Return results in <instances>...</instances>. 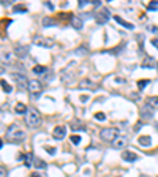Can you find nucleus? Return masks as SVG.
<instances>
[{"instance_id":"obj_1","label":"nucleus","mask_w":158,"mask_h":177,"mask_svg":"<svg viewBox=\"0 0 158 177\" xmlns=\"http://www.w3.org/2000/svg\"><path fill=\"white\" fill-rule=\"evenodd\" d=\"M6 139L10 142H14V144H21L24 139H25V131L22 128H19L17 125H11L10 128L6 130Z\"/></svg>"},{"instance_id":"obj_2","label":"nucleus","mask_w":158,"mask_h":177,"mask_svg":"<svg viewBox=\"0 0 158 177\" xmlns=\"http://www.w3.org/2000/svg\"><path fill=\"white\" fill-rule=\"evenodd\" d=\"M25 124L29 128H38L41 125V116L35 108H29L25 114Z\"/></svg>"},{"instance_id":"obj_3","label":"nucleus","mask_w":158,"mask_h":177,"mask_svg":"<svg viewBox=\"0 0 158 177\" xmlns=\"http://www.w3.org/2000/svg\"><path fill=\"white\" fill-rule=\"evenodd\" d=\"M117 136H119V130L117 128H103L100 131V138L103 139V141H111L112 142Z\"/></svg>"},{"instance_id":"obj_4","label":"nucleus","mask_w":158,"mask_h":177,"mask_svg":"<svg viewBox=\"0 0 158 177\" xmlns=\"http://www.w3.org/2000/svg\"><path fill=\"white\" fill-rule=\"evenodd\" d=\"M13 81L16 84V87L19 90H29V81H27V78L24 76V74L21 73H13Z\"/></svg>"},{"instance_id":"obj_5","label":"nucleus","mask_w":158,"mask_h":177,"mask_svg":"<svg viewBox=\"0 0 158 177\" xmlns=\"http://www.w3.org/2000/svg\"><path fill=\"white\" fill-rule=\"evenodd\" d=\"M95 19H97L98 24H106L111 19V14H109V11L106 10V8H101V10H98L95 13Z\"/></svg>"},{"instance_id":"obj_6","label":"nucleus","mask_w":158,"mask_h":177,"mask_svg":"<svg viewBox=\"0 0 158 177\" xmlns=\"http://www.w3.org/2000/svg\"><path fill=\"white\" fill-rule=\"evenodd\" d=\"M152 117H153V108L149 103L142 105L141 106V119L144 120V122H147V120H150Z\"/></svg>"},{"instance_id":"obj_7","label":"nucleus","mask_w":158,"mask_h":177,"mask_svg":"<svg viewBox=\"0 0 158 177\" xmlns=\"http://www.w3.org/2000/svg\"><path fill=\"white\" fill-rule=\"evenodd\" d=\"M127 142H128V139H127V136H122V135H119L112 142H111V146H112V149H123L125 146H127Z\"/></svg>"},{"instance_id":"obj_8","label":"nucleus","mask_w":158,"mask_h":177,"mask_svg":"<svg viewBox=\"0 0 158 177\" xmlns=\"http://www.w3.org/2000/svg\"><path fill=\"white\" fill-rule=\"evenodd\" d=\"M29 92L30 94H41V82L38 81V79H32V81H29Z\"/></svg>"},{"instance_id":"obj_9","label":"nucleus","mask_w":158,"mask_h":177,"mask_svg":"<svg viewBox=\"0 0 158 177\" xmlns=\"http://www.w3.org/2000/svg\"><path fill=\"white\" fill-rule=\"evenodd\" d=\"M52 136H54L55 139H63L65 136H67V127H65V125L55 127L54 131H52Z\"/></svg>"},{"instance_id":"obj_10","label":"nucleus","mask_w":158,"mask_h":177,"mask_svg":"<svg viewBox=\"0 0 158 177\" xmlns=\"http://www.w3.org/2000/svg\"><path fill=\"white\" fill-rule=\"evenodd\" d=\"M13 54L17 59H24V57H27V54H29V48H25V46H16Z\"/></svg>"},{"instance_id":"obj_11","label":"nucleus","mask_w":158,"mask_h":177,"mask_svg":"<svg viewBox=\"0 0 158 177\" xmlns=\"http://www.w3.org/2000/svg\"><path fill=\"white\" fill-rule=\"evenodd\" d=\"M35 44L43 46V48H51L54 43L51 40H48V38H43V36H36V38H35Z\"/></svg>"},{"instance_id":"obj_12","label":"nucleus","mask_w":158,"mask_h":177,"mask_svg":"<svg viewBox=\"0 0 158 177\" xmlns=\"http://www.w3.org/2000/svg\"><path fill=\"white\" fill-rule=\"evenodd\" d=\"M71 25H73L76 30H82V27H84L82 17H79V16H73V17H71Z\"/></svg>"},{"instance_id":"obj_13","label":"nucleus","mask_w":158,"mask_h":177,"mask_svg":"<svg viewBox=\"0 0 158 177\" xmlns=\"http://www.w3.org/2000/svg\"><path fill=\"white\" fill-rule=\"evenodd\" d=\"M122 158H123L125 161L133 163V161H136V160H138V155H136L134 152H131V150H125V152L122 153Z\"/></svg>"},{"instance_id":"obj_14","label":"nucleus","mask_w":158,"mask_h":177,"mask_svg":"<svg viewBox=\"0 0 158 177\" xmlns=\"http://www.w3.org/2000/svg\"><path fill=\"white\" fill-rule=\"evenodd\" d=\"M138 144L142 146V147H150L152 146V138L150 136H139Z\"/></svg>"},{"instance_id":"obj_15","label":"nucleus","mask_w":158,"mask_h":177,"mask_svg":"<svg viewBox=\"0 0 158 177\" xmlns=\"http://www.w3.org/2000/svg\"><path fill=\"white\" fill-rule=\"evenodd\" d=\"M114 21H116V22H119L120 25H123L125 29H128V30H133V29H134V25H133L131 22H127V21H125V19H122L120 16H114Z\"/></svg>"},{"instance_id":"obj_16","label":"nucleus","mask_w":158,"mask_h":177,"mask_svg":"<svg viewBox=\"0 0 158 177\" xmlns=\"http://www.w3.org/2000/svg\"><path fill=\"white\" fill-rule=\"evenodd\" d=\"M141 67H142V68H155L156 65H155V60H153L152 57H145V59L142 60V63H141Z\"/></svg>"},{"instance_id":"obj_17","label":"nucleus","mask_w":158,"mask_h":177,"mask_svg":"<svg viewBox=\"0 0 158 177\" xmlns=\"http://www.w3.org/2000/svg\"><path fill=\"white\" fill-rule=\"evenodd\" d=\"M33 166L38 168V169H46V166H48V164H46L41 158H33Z\"/></svg>"},{"instance_id":"obj_18","label":"nucleus","mask_w":158,"mask_h":177,"mask_svg":"<svg viewBox=\"0 0 158 177\" xmlns=\"http://www.w3.org/2000/svg\"><path fill=\"white\" fill-rule=\"evenodd\" d=\"M14 111H16V112H19V114H27V108L22 103H17L16 108H14Z\"/></svg>"},{"instance_id":"obj_19","label":"nucleus","mask_w":158,"mask_h":177,"mask_svg":"<svg viewBox=\"0 0 158 177\" xmlns=\"http://www.w3.org/2000/svg\"><path fill=\"white\" fill-rule=\"evenodd\" d=\"M147 103L150 105L153 109H158V97H150V98L147 100Z\"/></svg>"},{"instance_id":"obj_20","label":"nucleus","mask_w":158,"mask_h":177,"mask_svg":"<svg viewBox=\"0 0 158 177\" xmlns=\"http://www.w3.org/2000/svg\"><path fill=\"white\" fill-rule=\"evenodd\" d=\"M0 86L3 87V90L6 92V94H10V92L13 90V87H11V86H10V84H8V82H6L5 79H2V81H0Z\"/></svg>"},{"instance_id":"obj_21","label":"nucleus","mask_w":158,"mask_h":177,"mask_svg":"<svg viewBox=\"0 0 158 177\" xmlns=\"http://www.w3.org/2000/svg\"><path fill=\"white\" fill-rule=\"evenodd\" d=\"M13 11L14 13H27V6H24V5H14L13 6Z\"/></svg>"},{"instance_id":"obj_22","label":"nucleus","mask_w":158,"mask_h":177,"mask_svg":"<svg viewBox=\"0 0 158 177\" xmlns=\"http://www.w3.org/2000/svg\"><path fill=\"white\" fill-rule=\"evenodd\" d=\"M2 60H3L5 63H11V62H13L11 52H3V54H2Z\"/></svg>"},{"instance_id":"obj_23","label":"nucleus","mask_w":158,"mask_h":177,"mask_svg":"<svg viewBox=\"0 0 158 177\" xmlns=\"http://www.w3.org/2000/svg\"><path fill=\"white\" fill-rule=\"evenodd\" d=\"M70 141H71V144H74V146H79L81 144V136H78V135H73L71 138H70Z\"/></svg>"},{"instance_id":"obj_24","label":"nucleus","mask_w":158,"mask_h":177,"mask_svg":"<svg viewBox=\"0 0 158 177\" xmlns=\"http://www.w3.org/2000/svg\"><path fill=\"white\" fill-rule=\"evenodd\" d=\"M92 86H94V82H92L90 79H82L79 82V87H92Z\"/></svg>"},{"instance_id":"obj_25","label":"nucleus","mask_w":158,"mask_h":177,"mask_svg":"<svg viewBox=\"0 0 158 177\" xmlns=\"http://www.w3.org/2000/svg\"><path fill=\"white\" fill-rule=\"evenodd\" d=\"M147 10L149 11H158V2H152L147 5Z\"/></svg>"},{"instance_id":"obj_26","label":"nucleus","mask_w":158,"mask_h":177,"mask_svg":"<svg viewBox=\"0 0 158 177\" xmlns=\"http://www.w3.org/2000/svg\"><path fill=\"white\" fill-rule=\"evenodd\" d=\"M33 73H35V74H43V73H46V68L38 65V67H33Z\"/></svg>"},{"instance_id":"obj_27","label":"nucleus","mask_w":158,"mask_h":177,"mask_svg":"<svg viewBox=\"0 0 158 177\" xmlns=\"http://www.w3.org/2000/svg\"><path fill=\"white\" fill-rule=\"evenodd\" d=\"M54 24H55V21L51 19V17H44V19H43V25H46V27H48V25H54Z\"/></svg>"},{"instance_id":"obj_28","label":"nucleus","mask_w":158,"mask_h":177,"mask_svg":"<svg viewBox=\"0 0 158 177\" xmlns=\"http://www.w3.org/2000/svg\"><path fill=\"white\" fill-rule=\"evenodd\" d=\"M149 82H150V81H138V87H139V90H142Z\"/></svg>"},{"instance_id":"obj_29","label":"nucleus","mask_w":158,"mask_h":177,"mask_svg":"<svg viewBox=\"0 0 158 177\" xmlns=\"http://www.w3.org/2000/svg\"><path fill=\"white\" fill-rule=\"evenodd\" d=\"M95 119H97V120H101V122H103V120H106V116H105L103 112H97V114H95Z\"/></svg>"},{"instance_id":"obj_30","label":"nucleus","mask_w":158,"mask_h":177,"mask_svg":"<svg viewBox=\"0 0 158 177\" xmlns=\"http://www.w3.org/2000/svg\"><path fill=\"white\" fill-rule=\"evenodd\" d=\"M0 177H6V169H5V166L0 164Z\"/></svg>"},{"instance_id":"obj_31","label":"nucleus","mask_w":158,"mask_h":177,"mask_svg":"<svg viewBox=\"0 0 158 177\" xmlns=\"http://www.w3.org/2000/svg\"><path fill=\"white\" fill-rule=\"evenodd\" d=\"M44 149H46V152H49L51 155H54V153H55V147H49V146H46Z\"/></svg>"},{"instance_id":"obj_32","label":"nucleus","mask_w":158,"mask_h":177,"mask_svg":"<svg viewBox=\"0 0 158 177\" xmlns=\"http://www.w3.org/2000/svg\"><path fill=\"white\" fill-rule=\"evenodd\" d=\"M86 5H89L87 0H79V6H86Z\"/></svg>"},{"instance_id":"obj_33","label":"nucleus","mask_w":158,"mask_h":177,"mask_svg":"<svg viewBox=\"0 0 158 177\" xmlns=\"http://www.w3.org/2000/svg\"><path fill=\"white\" fill-rule=\"evenodd\" d=\"M152 46H155V48L158 49V38H153V40H152Z\"/></svg>"},{"instance_id":"obj_34","label":"nucleus","mask_w":158,"mask_h":177,"mask_svg":"<svg viewBox=\"0 0 158 177\" xmlns=\"http://www.w3.org/2000/svg\"><path fill=\"white\" fill-rule=\"evenodd\" d=\"M30 177H44V175H41V174H38V172H32Z\"/></svg>"},{"instance_id":"obj_35","label":"nucleus","mask_w":158,"mask_h":177,"mask_svg":"<svg viewBox=\"0 0 158 177\" xmlns=\"http://www.w3.org/2000/svg\"><path fill=\"white\" fill-rule=\"evenodd\" d=\"M46 6H48L49 10H54V5H52V3H49V2H46Z\"/></svg>"},{"instance_id":"obj_36","label":"nucleus","mask_w":158,"mask_h":177,"mask_svg":"<svg viewBox=\"0 0 158 177\" xmlns=\"http://www.w3.org/2000/svg\"><path fill=\"white\" fill-rule=\"evenodd\" d=\"M84 51H86V48H79L76 52H78V54H84Z\"/></svg>"},{"instance_id":"obj_37","label":"nucleus","mask_w":158,"mask_h":177,"mask_svg":"<svg viewBox=\"0 0 158 177\" xmlns=\"http://www.w3.org/2000/svg\"><path fill=\"white\" fill-rule=\"evenodd\" d=\"M149 30H150V32H158L156 27H149Z\"/></svg>"},{"instance_id":"obj_38","label":"nucleus","mask_w":158,"mask_h":177,"mask_svg":"<svg viewBox=\"0 0 158 177\" xmlns=\"http://www.w3.org/2000/svg\"><path fill=\"white\" fill-rule=\"evenodd\" d=\"M3 73H5V68H3V67H0V74H3Z\"/></svg>"},{"instance_id":"obj_39","label":"nucleus","mask_w":158,"mask_h":177,"mask_svg":"<svg viewBox=\"0 0 158 177\" xmlns=\"http://www.w3.org/2000/svg\"><path fill=\"white\" fill-rule=\"evenodd\" d=\"M3 147V141H2V139H0V149H2Z\"/></svg>"},{"instance_id":"obj_40","label":"nucleus","mask_w":158,"mask_h":177,"mask_svg":"<svg viewBox=\"0 0 158 177\" xmlns=\"http://www.w3.org/2000/svg\"><path fill=\"white\" fill-rule=\"evenodd\" d=\"M139 177H149V175H145V174H142V175H139Z\"/></svg>"}]
</instances>
